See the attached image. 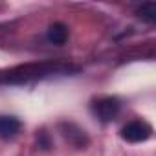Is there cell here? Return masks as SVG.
<instances>
[{
  "label": "cell",
  "mask_w": 156,
  "mask_h": 156,
  "mask_svg": "<svg viewBox=\"0 0 156 156\" xmlns=\"http://www.w3.org/2000/svg\"><path fill=\"white\" fill-rule=\"evenodd\" d=\"M136 15L145 20V22H154L156 20V4L154 2H147V4H141L138 9H136Z\"/></svg>",
  "instance_id": "52a82bcc"
},
{
  "label": "cell",
  "mask_w": 156,
  "mask_h": 156,
  "mask_svg": "<svg viewBox=\"0 0 156 156\" xmlns=\"http://www.w3.org/2000/svg\"><path fill=\"white\" fill-rule=\"evenodd\" d=\"M151 136H152V127L147 121L134 119L121 129V138L129 143H141V141H147Z\"/></svg>",
  "instance_id": "3957f363"
},
{
  "label": "cell",
  "mask_w": 156,
  "mask_h": 156,
  "mask_svg": "<svg viewBox=\"0 0 156 156\" xmlns=\"http://www.w3.org/2000/svg\"><path fill=\"white\" fill-rule=\"evenodd\" d=\"M121 110V103L118 98L107 96V98H99L92 103V114L101 121V123H108L112 119H116V116Z\"/></svg>",
  "instance_id": "7a4b0ae2"
},
{
  "label": "cell",
  "mask_w": 156,
  "mask_h": 156,
  "mask_svg": "<svg viewBox=\"0 0 156 156\" xmlns=\"http://www.w3.org/2000/svg\"><path fill=\"white\" fill-rule=\"evenodd\" d=\"M61 130H62L64 140H66L68 143L75 145V147L81 149V147H85V145L88 143V138H87L85 130L79 129L77 125H73V123H62V125H61Z\"/></svg>",
  "instance_id": "277c9868"
},
{
  "label": "cell",
  "mask_w": 156,
  "mask_h": 156,
  "mask_svg": "<svg viewBox=\"0 0 156 156\" xmlns=\"http://www.w3.org/2000/svg\"><path fill=\"white\" fill-rule=\"evenodd\" d=\"M22 129V121L15 116H0V138L2 140H13L19 136Z\"/></svg>",
  "instance_id": "5b68a950"
},
{
  "label": "cell",
  "mask_w": 156,
  "mask_h": 156,
  "mask_svg": "<svg viewBox=\"0 0 156 156\" xmlns=\"http://www.w3.org/2000/svg\"><path fill=\"white\" fill-rule=\"evenodd\" d=\"M66 70H70V68L61 66V64H51V62L26 64V66H19V68L2 72L0 73V83L22 85V83H30V81H35V79H42V77L57 73V72H66Z\"/></svg>",
  "instance_id": "6da1fadb"
},
{
  "label": "cell",
  "mask_w": 156,
  "mask_h": 156,
  "mask_svg": "<svg viewBox=\"0 0 156 156\" xmlns=\"http://www.w3.org/2000/svg\"><path fill=\"white\" fill-rule=\"evenodd\" d=\"M46 37H48V41H50L51 44L61 46V44H64V42L68 41V28H66L62 22H55V24H51V26L48 28Z\"/></svg>",
  "instance_id": "8992f818"
}]
</instances>
